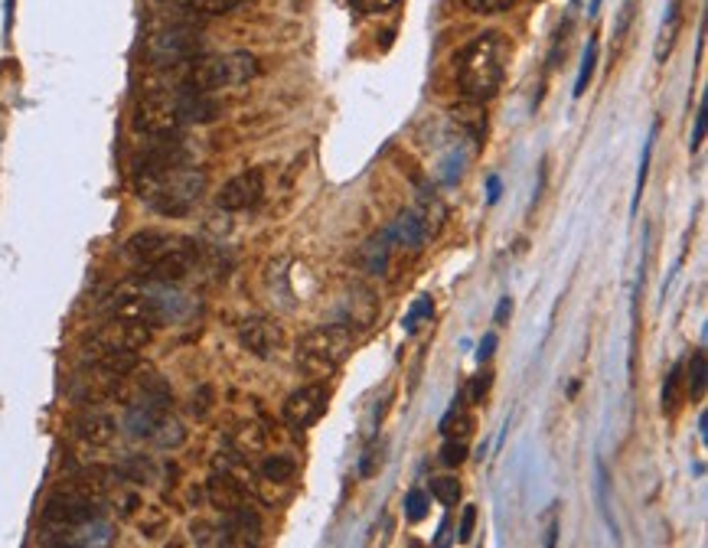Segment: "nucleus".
I'll use <instances>...</instances> for the list:
<instances>
[{"instance_id":"nucleus-1","label":"nucleus","mask_w":708,"mask_h":548,"mask_svg":"<svg viewBox=\"0 0 708 548\" xmlns=\"http://www.w3.org/2000/svg\"><path fill=\"white\" fill-rule=\"evenodd\" d=\"M506 42L500 33H480L457 52V85L467 101L487 105L503 85Z\"/></svg>"},{"instance_id":"nucleus-2","label":"nucleus","mask_w":708,"mask_h":548,"mask_svg":"<svg viewBox=\"0 0 708 548\" xmlns=\"http://www.w3.org/2000/svg\"><path fill=\"white\" fill-rule=\"evenodd\" d=\"M134 190L154 212L186 216L206 190V173L186 163L157 173H134Z\"/></svg>"},{"instance_id":"nucleus-3","label":"nucleus","mask_w":708,"mask_h":548,"mask_svg":"<svg viewBox=\"0 0 708 548\" xmlns=\"http://www.w3.org/2000/svg\"><path fill=\"white\" fill-rule=\"evenodd\" d=\"M261 75V59L252 52H225V56H209V59H190L180 88L190 92H219L229 85H245Z\"/></svg>"},{"instance_id":"nucleus-4","label":"nucleus","mask_w":708,"mask_h":548,"mask_svg":"<svg viewBox=\"0 0 708 548\" xmlns=\"http://www.w3.org/2000/svg\"><path fill=\"white\" fill-rule=\"evenodd\" d=\"M353 353V330L350 327H340V324H327V327H314L307 330L301 340H297V350H294V360L297 366L314 376V379H324L330 373H337L346 356Z\"/></svg>"},{"instance_id":"nucleus-5","label":"nucleus","mask_w":708,"mask_h":548,"mask_svg":"<svg viewBox=\"0 0 708 548\" xmlns=\"http://www.w3.org/2000/svg\"><path fill=\"white\" fill-rule=\"evenodd\" d=\"M108 310L114 320H131V324H144V327H154L163 320L160 297L147 288H137V284L118 288L108 301Z\"/></svg>"},{"instance_id":"nucleus-6","label":"nucleus","mask_w":708,"mask_h":548,"mask_svg":"<svg viewBox=\"0 0 708 548\" xmlns=\"http://www.w3.org/2000/svg\"><path fill=\"white\" fill-rule=\"evenodd\" d=\"M196 258H199V248H196L193 242H186V239H170L167 248H163L150 265L141 268V275H144L147 281H154V284H173V281H180V278H186V275L193 271Z\"/></svg>"},{"instance_id":"nucleus-7","label":"nucleus","mask_w":708,"mask_h":548,"mask_svg":"<svg viewBox=\"0 0 708 548\" xmlns=\"http://www.w3.org/2000/svg\"><path fill=\"white\" fill-rule=\"evenodd\" d=\"M150 340V327L144 324H131V320H114L108 327H101L88 343H85V360L95 363L98 356L111 353V350H141Z\"/></svg>"},{"instance_id":"nucleus-8","label":"nucleus","mask_w":708,"mask_h":548,"mask_svg":"<svg viewBox=\"0 0 708 548\" xmlns=\"http://www.w3.org/2000/svg\"><path fill=\"white\" fill-rule=\"evenodd\" d=\"M327 402H330V392L324 382H310V386H301L297 392H291L281 405V415L291 428L304 431L310 425H317L327 412Z\"/></svg>"},{"instance_id":"nucleus-9","label":"nucleus","mask_w":708,"mask_h":548,"mask_svg":"<svg viewBox=\"0 0 708 548\" xmlns=\"http://www.w3.org/2000/svg\"><path fill=\"white\" fill-rule=\"evenodd\" d=\"M98 516H101V513H98V503H88V500H82V497H75V494H69V490H59V494L46 503V510H42V523H46V526H56L59 533H72V529H78V526L98 520Z\"/></svg>"},{"instance_id":"nucleus-10","label":"nucleus","mask_w":708,"mask_h":548,"mask_svg":"<svg viewBox=\"0 0 708 548\" xmlns=\"http://www.w3.org/2000/svg\"><path fill=\"white\" fill-rule=\"evenodd\" d=\"M147 52L154 62L160 65H176V62H190L199 56V33L193 29H167V33H157L150 42H147Z\"/></svg>"},{"instance_id":"nucleus-11","label":"nucleus","mask_w":708,"mask_h":548,"mask_svg":"<svg viewBox=\"0 0 708 548\" xmlns=\"http://www.w3.org/2000/svg\"><path fill=\"white\" fill-rule=\"evenodd\" d=\"M265 196V173L261 170H245L239 176H232L219 193H216V206L225 212H242L258 206Z\"/></svg>"},{"instance_id":"nucleus-12","label":"nucleus","mask_w":708,"mask_h":548,"mask_svg":"<svg viewBox=\"0 0 708 548\" xmlns=\"http://www.w3.org/2000/svg\"><path fill=\"white\" fill-rule=\"evenodd\" d=\"M219 533H222V539H219L222 546H258V543H261V520H258V513L248 510V503H245V507H239V510L222 513Z\"/></svg>"},{"instance_id":"nucleus-13","label":"nucleus","mask_w":708,"mask_h":548,"mask_svg":"<svg viewBox=\"0 0 708 548\" xmlns=\"http://www.w3.org/2000/svg\"><path fill=\"white\" fill-rule=\"evenodd\" d=\"M239 340H242V346H245L248 353H255V356L268 360V356H271V353L281 346L284 333H281V327H278L274 320L252 317V320H245V324L239 327Z\"/></svg>"},{"instance_id":"nucleus-14","label":"nucleus","mask_w":708,"mask_h":548,"mask_svg":"<svg viewBox=\"0 0 708 548\" xmlns=\"http://www.w3.org/2000/svg\"><path fill=\"white\" fill-rule=\"evenodd\" d=\"M206 497H209L212 510L229 513V510L245 507V500H248V487H245L239 477H232V474H225V471H216V474L209 477V484H206Z\"/></svg>"},{"instance_id":"nucleus-15","label":"nucleus","mask_w":708,"mask_h":548,"mask_svg":"<svg viewBox=\"0 0 708 548\" xmlns=\"http://www.w3.org/2000/svg\"><path fill=\"white\" fill-rule=\"evenodd\" d=\"M386 235H389V242L399 245V248H422L425 239H428V222H425L422 212L408 209V212H402V216L386 229Z\"/></svg>"},{"instance_id":"nucleus-16","label":"nucleus","mask_w":708,"mask_h":548,"mask_svg":"<svg viewBox=\"0 0 708 548\" xmlns=\"http://www.w3.org/2000/svg\"><path fill=\"white\" fill-rule=\"evenodd\" d=\"M170 239H173V235H167V232L144 229V232H137V235H131V239L124 242V255H127L137 268H144V265H150V261L167 248Z\"/></svg>"},{"instance_id":"nucleus-17","label":"nucleus","mask_w":708,"mask_h":548,"mask_svg":"<svg viewBox=\"0 0 708 548\" xmlns=\"http://www.w3.org/2000/svg\"><path fill=\"white\" fill-rule=\"evenodd\" d=\"M75 435L85 441V445H95V448H105L114 441L118 435V422L105 412H85L78 422H75Z\"/></svg>"},{"instance_id":"nucleus-18","label":"nucleus","mask_w":708,"mask_h":548,"mask_svg":"<svg viewBox=\"0 0 708 548\" xmlns=\"http://www.w3.org/2000/svg\"><path fill=\"white\" fill-rule=\"evenodd\" d=\"M451 121H454L474 144H484V137H487V111H484L480 101H467V98H464V105L451 108Z\"/></svg>"},{"instance_id":"nucleus-19","label":"nucleus","mask_w":708,"mask_h":548,"mask_svg":"<svg viewBox=\"0 0 708 548\" xmlns=\"http://www.w3.org/2000/svg\"><path fill=\"white\" fill-rule=\"evenodd\" d=\"M62 490H69V494H75V497H82L88 503H101L111 494V474H105V471H85L75 480H69V487H62Z\"/></svg>"},{"instance_id":"nucleus-20","label":"nucleus","mask_w":708,"mask_h":548,"mask_svg":"<svg viewBox=\"0 0 708 548\" xmlns=\"http://www.w3.org/2000/svg\"><path fill=\"white\" fill-rule=\"evenodd\" d=\"M683 405H686V379H683V363H676L663 382V415L676 418L683 412Z\"/></svg>"},{"instance_id":"nucleus-21","label":"nucleus","mask_w":708,"mask_h":548,"mask_svg":"<svg viewBox=\"0 0 708 548\" xmlns=\"http://www.w3.org/2000/svg\"><path fill=\"white\" fill-rule=\"evenodd\" d=\"M683 379H686V399H703L708 386V360L706 350H696L689 363H683Z\"/></svg>"},{"instance_id":"nucleus-22","label":"nucleus","mask_w":708,"mask_h":548,"mask_svg":"<svg viewBox=\"0 0 708 548\" xmlns=\"http://www.w3.org/2000/svg\"><path fill=\"white\" fill-rule=\"evenodd\" d=\"M680 26H683V0H670L667 7V16H663V26H660V42H657V62H663L680 36Z\"/></svg>"},{"instance_id":"nucleus-23","label":"nucleus","mask_w":708,"mask_h":548,"mask_svg":"<svg viewBox=\"0 0 708 548\" xmlns=\"http://www.w3.org/2000/svg\"><path fill=\"white\" fill-rule=\"evenodd\" d=\"M474 431H477V422H474V415H467V412L461 409V395H457V399H454V409L441 418V435L457 438V441H467Z\"/></svg>"},{"instance_id":"nucleus-24","label":"nucleus","mask_w":708,"mask_h":548,"mask_svg":"<svg viewBox=\"0 0 708 548\" xmlns=\"http://www.w3.org/2000/svg\"><path fill=\"white\" fill-rule=\"evenodd\" d=\"M297 474V461L291 454H271L261 461V477L268 484H291Z\"/></svg>"},{"instance_id":"nucleus-25","label":"nucleus","mask_w":708,"mask_h":548,"mask_svg":"<svg viewBox=\"0 0 708 548\" xmlns=\"http://www.w3.org/2000/svg\"><path fill=\"white\" fill-rule=\"evenodd\" d=\"M232 445H235V451L239 454H261L265 448H268V431L261 428V425H242L235 435H232Z\"/></svg>"},{"instance_id":"nucleus-26","label":"nucleus","mask_w":708,"mask_h":548,"mask_svg":"<svg viewBox=\"0 0 708 548\" xmlns=\"http://www.w3.org/2000/svg\"><path fill=\"white\" fill-rule=\"evenodd\" d=\"M657 134H660V121H654L650 127V137L644 144V157H640V170H637V183H634V206L631 212L640 209V199H644V190H647V173H650V160H654V144H657Z\"/></svg>"},{"instance_id":"nucleus-27","label":"nucleus","mask_w":708,"mask_h":548,"mask_svg":"<svg viewBox=\"0 0 708 548\" xmlns=\"http://www.w3.org/2000/svg\"><path fill=\"white\" fill-rule=\"evenodd\" d=\"M389 252H392V242H389V235L382 232L379 239H373V242L363 245V265H366L373 275H382V271H386V261H389Z\"/></svg>"},{"instance_id":"nucleus-28","label":"nucleus","mask_w":708,"mask_h":548,"mask_svg":"<svg viewBox=\"0 0 708 548\" xmlns=\"http://www.w3.org/2000/svg\"><path fill=\"white\" fill-rule=\"evenodd\" d=\"M245 3H252V0H180L183 10L199 13V16H225V13H232V10H239Z\"/></svg>"},{"instance_id":"nucleus-29","label":"nucleus","mask_w":708,"mask_h":548,"mask_svg":"<svg viewBox=\"0 0 708 548\" xmlns=\"http://www.w3.org/2000/svg\"><path fill=\"white\" fill-rule=\"evenodd\" d=\"M595 65H598V36H591L588 39V46H585V56H582V69H578V78H575V98H582L585 92H588V85H591V75H595Z\"/></svg>"},{"instance_id":"nucleus-30","label":"nucleus","mask_w":708,"mask_h":548,"mask_svg":"<svg viewBox=\"0 0 708 548\" xmlns=\"http://www.w3.org/2000/svg\"><path fill=\"white\" fill-rule=\"evenodd\" d=\"M183 438H186L183 425H180L176 418H170V415H163V418L157 422L154 435H150V441H157L160 448H176V445H183Z\"/></svg>"},{"instance_id":"nucleus-31","label":"nucleus","mask_w":708,"mask_h":548,"mask_svg":"<svg viewBox=\"0 0 708 548\" xmlns=\"http://www.w3.org/2000/svg\"><path fill=\"white\" fill-rule=\"evenodd\" d=\"M461 480L457 477H431V497L444 507H457L461 503Z\"/></svg>"},{"instance_id":"nucleus-32","label":"nucleus","mask_w":708,"mask_h":548,"mask_svg":"<svg viewBox=\"0 0 708 548\" xmlns=\"http://www.w3.org/2000/svg\"><path fill=\"white\" fill-rule=\"evenodd\" d=\"M438 458H441V464H444V467L457 471V467L467 461V445H464V441H457V438H448Z\"/></svg>"},{"instance_id":"nucleus-33","label":"nucleus","mask_w":708,"mask_h":548,"mask_svg":"<svg viewBox=\"0 0 708 548\" xmlns=\"http://www.w3.org/2000/svg\"><path fill=\"white\" fill-rule=\"evenodd\" d=\"M405 516H408V523H422L428 516V494L425 490L405 494Z\"/></svg>"},{"instance_id":"nucleus-34","label":"nucleus","mask_w":708,"mask_h":548,"mask_svg":"<svg viewBox=\"0 0 708 548\" xmlns=\"http://www.w3.org/2000/svg\"><path fill=\"white\" fill-rule=\"evenodd\" d=\"M431 314H435L431 297H418L415 307H412L408 317H405V333H418V324H422V320H431Z\"/></svg>"},{"instance_id":"nucleus-35","label":"nucleus","mask_w":708,"mask_h":548,"mask_svg":"<svg viewBox=\"0 0 708 548\" xmlns=\"http://www.w3.org/2000/svg\"><path fill=\"white\" fill-rule=\"evenodd\" d=\"M608 467L598 461V503H601V513H605V520H608V526H611V533H614V539H618V523L611 520V503H608Z\"/></svg>"},{"instance_id":"nucleus-36","label":"nucleus","mask_w":708,"mask_h":548,"mask_svg":"<svg viewBox=\"0 0 708 548\" xmlns=\"http://www.w3.org/2000/svg\"><path fill=\"white\" fill-rule=\"evenodd\" d=\"M402 0H350V7L356 10V13H363V16H379V13H389V10H395Z\"/></svg>"},{"instance_id":"nucleus-37","label":"nucleus","mask_w":708,"mask_h":548,"mask_svg":"<svg viewBox=\"0 0 708 548\" xmlns=\"http://www.w3.org/2000/svg\"><path fill=\"white\" fill-rule=\"evenodd\" d=\"M490 389H493V373H490V369H484V373H477V376L471 379V389H467V395H471V402H484V399L490 395Z\"/></svg>"},{"instance_id":"nucleus-38","label":"nucleus","mask_w":708,"mask_h":548,"mask_svg":"<svg viewBox=\"0 0 708 548\" xmlns=\"http://www.w3.org/2000/svg\"><path fill=\"white\" fill-rule=\"evenodd\" d=\"M516 0H464V7L471 10V13H480V16H490V13H503V10H510Z\"/></svg>"},{"instance_id":"nucleus-39","label":"nucleus","mask_w":708,"mask_h":548,"mask_svg":"<svg viewBox=\"0 0 708 548\" xmlns=\"http://www.w3.org/2000/svg\"><path fill=\"white\" fill-rule=\"evenodd\" d=\"M706 127H708V98L703 95V105H699V114H696V131H693V144H689V150L696 154L699 147H703V141H706Z\"/></svg>"},{"instance_id":"nucleus-40","label":"nucleus","mask_w":708,"mask_h":548,"mask_svg":"<svg viewBox=\"0 0 708 548\" xmlns=\"http://www.w3.org/2000/svg\"><path fill=\"white\" fill-rule=\"evenodd\" d=\"M474 526H477V507H467V510H464V516H461L457 543H471V536H474Z\"/></svg>"},{"instance_id":"nucleus-41","label":"nucleus","mask_w":708,"mask_h":548,"mask_svg":"<svg viewBox=\"0 0 708 548\" xmlns=\"http://www.w3.org/2000/svg\"><path fill=\"white\" fill-rule=\"evenodd\" d=\"M493 350H497V333H487V337L480 340V346H477V360L487 363V360L493 356Z\"/></svg>"},{"instance_id":"nucleus-42","label":"nucleus","mask_w":708,"mask_h":548,"mask_svg":"<svg viewBox=\"0 0 708 548\" xmlns=\"http://www.w3.org/2000/svg\"><path fill=\"white\" fill-rule=\"evenodd\" d=\"M500 193H503V180L493 173V176L487 180V203H490V206H497V203H500Z\"/></svg>"},{"instance_id":"nucleus-43","label":"nucleus","mask_w":708,"mask_h":548,"mask_svg":"<svg viewBox=\"0 0 708 548\" xmlns=\"http://www.w3.org/2000/svg\"><path fill=\"white\" fill-rule=\"evenodd\" d=\"M510 314H513V297H503V301L497 304V314H493V320H497V324H503Z\"/></svg>"},{"instance_id":"nucleus-44","label":"nucleus","mask_w":708,"mask_h":548,"mask_svg":"<svg viewBox=\"0 0 708 548\" xmlns=\"http://www.w3.org/2000/svg\"><path fill=\"white\" fill-rule=\"evenodd\" d=\"M699 438H703V441L708 445V415H706V412L699 415Z\"/></svg>"},{"instance_id":"nucleus-45","label":"nucleus","mask_w":708,"mask_h":548,"mask_svg":"<svg viewBox=\"0 0 708 548\" xmlns=\"http://www.w3.org/2000/svg\"><path fill=\"white\" fill-rule=\"evenodd\" d=\"M598 7H601V0H591V16L598 13Z\"/></svg>"}]
</instances>
